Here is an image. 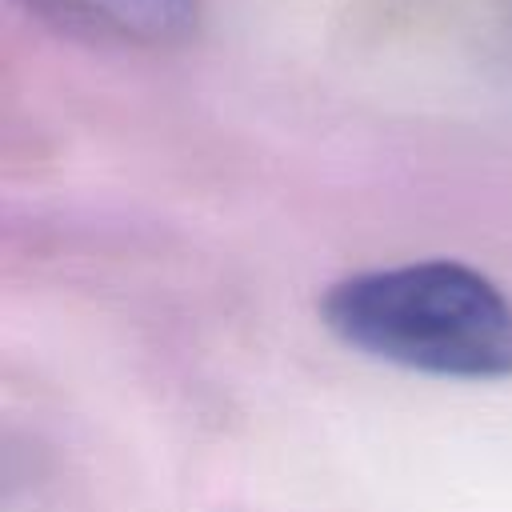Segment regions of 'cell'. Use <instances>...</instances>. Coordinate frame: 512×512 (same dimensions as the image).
<instances>
[{
	"label": "cell",
	"instance_id": "cell-2",
	"mask_svg": "<svg viewBox=\"0 0 512 512\" xmlns=\"http://www.w3.org/2000/svg\"><path fill=\"white\" fill-rule=\"evenodd\" d=\"M48 32L120 52H172L196 40L204 0H12Z\"/></svg>",
	"mask_w": 512,
	"mask_h": 512
},
{
	"label": "cell",
	"instance_id": "cell-1",
	"mask_svg": "<svg viewBox=\"0 0 512 512\" xmlns=\"http://www.w3.org/2000/svg\"><path fill=\"white\" fill-rule=\"evenodd\" d=\"M324 328L368 360L436 380H512V296L460 260L364 268L328 284Z\"/></svg>",
	"mask_w": 512,
	"mask_h": 512
}]
</instances>
